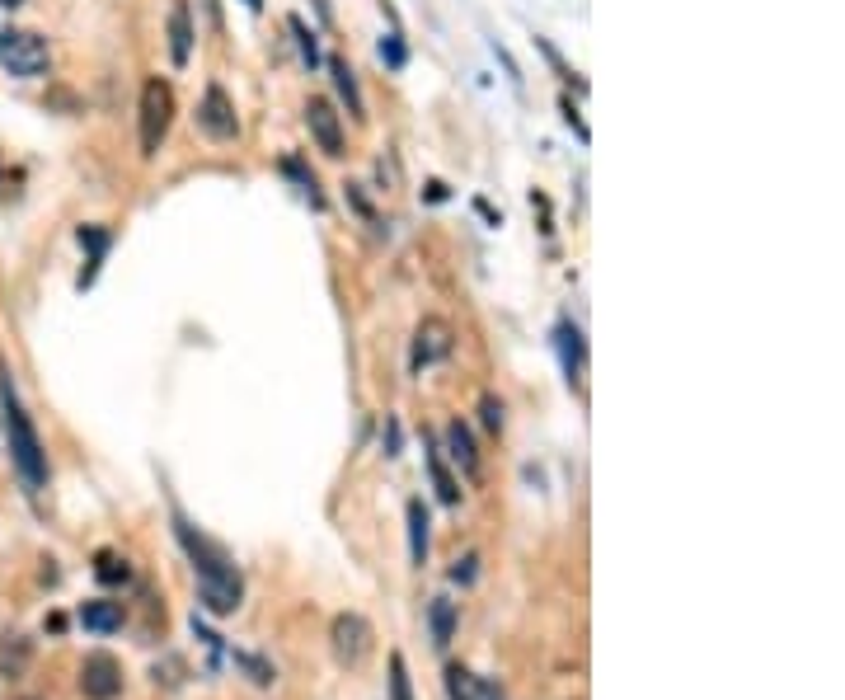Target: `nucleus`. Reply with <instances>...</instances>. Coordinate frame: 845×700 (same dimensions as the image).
I'll use <instances>...</instances> for the list:
<instances>
[{
    "label": "nucleus",
    "mask_w": 845,
    "mask_h": 700,
    "mask_svg": "<svg viewBox=\"0 0 845 700\" xmlns=\"http://www.w3.org/2000/svg\"><path fill=\"white\" fill-rule=\"evenodd\" d=\"M174 536H179V545L188 550V560H193V569H198L202 607L216 611V616H231V611L240 607V592H245L240 588V569L231 564V555H226L212 536H202L193 522H184V517H174Z\"/></svg>",
    "instance_id": "nucleus-1"
},
{
    "label": "nucleus",
    "mask_w": 845,
    "mask_h": 700,
    "mask_svg": "<svg viewBox=\"0 0 845 700\" xmlns=\"http://www.w3.org/2000/svg\"><path fill=\"white\" fill-rule=\"evenodd\" d=\"M0 405H5V437H10V456H15L19 475H24L29 489H43L47 484V452H43V442H38L33 419L15 400V381H10V372H0Z\"/></svg>",
    "instance_id": "nucleus-2"
},
{
    "label": "nucleus",
    "mask_w": 845,
    "mask_h": 700,
    "mask_svg": "<svg viewBox=\"0 0 845 700\" xmlns=\"http://www.w3.org/2000/svg\"><path fill=\"white\" fill-rule=\"evenodd\" d=\"M137 123H141V156L146 160L160 156V146H165V137H169V123H174V90H169V80L151 76L141 85Z\"/></svg>",
    "instance_id": "nucleus-3"
},
{
    "label": "nucleus",
    "mask_w": 845,
    "mask_h": 700,
    "mask_svg": "<svg viewBox=\"0 0 845 700\" xmlns=\"http://www.w3.org/2000/svg\"><path fill=\"white\" fill-rule=\"evenodd\" d=\"M0 66L19 80H33L52 66V47H47L43 33L33 29H5L0 33Z\"/></svg>",
    "instance_id": "nucleus-4"
},
{
    "label": "nucleus",
    "mask_w": 845,
    "mask_h": 700,
    "mask_svg": "<svg viewBox=\"0 0 845 700\" xmlns=\"http://www.w3.org/2000/svg\"><path fill=\"white\" fill-rule=\"evenodd\" d=\"M371 625L367 616H357V611H343V616H334V625H329V644H334V658L338 663H348V668H362L371 658Z\"/></svg>",
    "instance_id": "nucleus-5"
},
{
    "label": "nucleus",
    "mask_w": 845,
    "mask_h": 700,
    "mask_svg": "<svg viewBox=\"0 0 845 700\" xmlns=\"http://www.w3.org/2000/svg\"><path fill=\"white\" fill-rule=\"evenodd\" d=\"M451 348H456V334L446 325L442 315H423L414 329V348H409V372H423V367H437L442 358H451Z\"/></svg>",
    "instance_id": "nucleus-6"
},
{
    "label": "nucleus",
    "mask_w": 845,
    "mask_h": 700,
    "mask_svg": "<svg viewBox=\"0 0 845 700\" xmlns=\"http://www.w3.org/2000/svg\"><path fill=\"white\" fill-rule=\"evenodd\" d=\"M198 127H202V132H207L212 141H221V146L240 137V118H235V99L226 94V85H216V80H212V85L202 90Z\"/></svg>",
    "instance_id": "nucleus-7"
},
{
    "label": "nucleus",
    "mask_w": 845,
    "mask_h": 700,
    "mask_svg": "<svg viewBox=\"0 0 845 700\" xmlns=\"http://www.w3.org/2000/svg\"><path fill=\"white\" fill-rule=\"evenodd\" d=\"M306 127H310V137H315V146H320L329 160H338L343 156V113L329 104V99H306Z\"/></svg>",
    "instance_id": "nucleus-8"
},
{
    "label": "nucleus",
    "mask_w": 845,
    "mask_h": 700,
    "mask_svg": "<svg viewBox=\"0 0 845 700\" xmlns=\"http://www.w3.org/2000/svg\"><path fill=\"white\" fill-rule=\"evenodd\" d=\"M80 691L90 700H113L123 691V668L113 654H90L80 663Z\"/></svg>",
    "instance_id": "nucleus-9"
},
{
    "label": "nucleus",
    "mask_w": 845,
    "mask_h": 700,
    "mask_svg": "<svg viewBox=\"0 0 845 700\" xmlns=\"http://www.w3.org/2000/svg\"><path fill=\"white\" fill-rule=\"evenodd\" d=\"M446 696L451 700H507L503 696V686L498 682H489V677H479V672H470V668H446Z\"/></svg>",
    "instance_id": "nucleus-10"
},
{
    "label": "nucleus",
    "mask_w": 845,
    "mask_h": 700,
    "mask_svg": "<svg viewBox=\"0 0 845 700\" xmlns=\"http://www.w3.org/2000/svg\"><path fill=\"white\" fill-rule=\"evenodd\" d=\"M446 456L461 466L465 480H479V475H484V461H479V452H475V437H470V428H465L461 419L446 423Z\"/></svg>",
    "instance_id": "nucleus-11"
},
{
    "label": "nucleus",
    "mask_w": 845,
    "mask_h": 700,
    "mask_svg": "<svg viewBox=\"0 0 845 700\" xmlns=\"http://www.w3.org/2000/svg\"><path fill=\"white\" fill-rule=\"evenodd\" d=\"M193 10H188V0H174L169 5V62L174 66H188L193 57Z\"/></svg>",
    "instance_id": "nucleus-12"
},
{
    "label": "nucleus",
    "mask_w": 845,
    "mask_h": 700,
    "mask_svg": "<svg viewBox=\"0 0 845 700\" xmlns=\"http://www.w3.org/2000/svg\"><path fill=\"white\" fill-rule=\"evenodd\" d=\"M554 343H559V358H564V376H569V381H578V376H583V358H587L583 329L573 325V320H559V329H554Z\"/></svg>",
    "instance_id": "nucleus-13"
},
{
    "label": "nucleus",
    "mask_w": 845,
    "mask_h": 700,
    "mask_svg": "<svg viewBox=\"0 0 845 700\" xmlns=\"http://www.w3.org/2000/svg\"><path fill=\"white\" fill-rule=\"evenodd\" d=\"M33 663V644L24 635H5L0 639V677L5 682H19Z\"/></svg>",
    "instance_id": "nucleus-14"
},
{
    "label": "nucleus",
    "mask_w": 845,
    "mask_h": 700,
    "mask_svg": "<svg viewBox=\"0 0 845 700\" xmlns=\"http://www.w3.org/2000/svg\"><path fill=\"white\" fill-rule=\"evenodd\" d=\"M329 76H334V90H338V99L348 104V113H353L357 123L367 118V104H362V90H357V76H353V66L343 62V57H334L329 62Z\"/></svg>",
    "instance_id": "nucleus-15"
},
{
    "label": "nucleus",
    "mask_w": 845,
    "mask_h": 700,
    "mask_svg": "<svg viewBox=\"0 0 845 700\" xmlns=\"http://www.w3.org/2000/svg\"><path fill=\"white\" fill-rule=\"evenodd\" d=\"M404 517H409V560L423 564L428 560V508H423V498H409Z\"/></svg>",
    "instance_id": "nucleus-16"
},
{
    "label": "nucleus",
    "mask_w": 845,
    "mask_h": 700,
    "mask_svg": "<svg viewBox=\"0 0 845 700\" xmlns=\"http://www.w3.org/2000/svg\"><path fill=\"white\" fill-rule=\"evenodd\" d=\"M80 625L94 630V635L123 630V607H118V602H85V607H80Z\"/></svg>",
    "instance_id": "nucleus-17"
},
{
    "label": "nucleus",
    "mask_w": 845,
    "mask_h": 700,
    "mask_svg": "<svg viewBox=\"0 0 845 700\" xmlns=\"http://www.w3.org/2000/svg\"><path fill=\"white\" fill-rule=\"evenodd\" d=\"M428 475H432V484H437V498H442L446 508H456V503H461V480L446 470L442 452H437L432 442H428Z\"/></svg>",
    "instance_id": "nucleus-18"
},
{
    "label": "nucleus",
    "mask_w": 845,
    "mask_h": 700,
    "mask_svg": "<svg viewBox=\"0 0 845 700\" xmlns=\"http://www.w3.org/2000/svg\"><path fill=\"white\" fill-rule=\"evenodd\" d=\"M428 621H432V644L446 649L451 635H456V607H451L446 597H432V602H428Z\"/></svg>",
    "instance_id": "nucleus-19"
},
{
    "label": "nucleus",
    "mask_w": 845,
    "mask_h": 700,
    "mask_svg": "<svg viewBox=\"0 0 845 700\" xmlns=\"http://www.w3.org/2000/svg\"><path fill=\"white\" fill-rule=\"evenodd\" d=\"M80 245L90 249V273L80 278V287H85V282H94V273H99V264H104L108 245H113V231H104V226H80Z\"/></svg>",
    "instance_id": "nucleus-20"
},
{
    "label": "nucleus",
    "mask_w": 845,
    "mask_h": 700,
    "mask_svg": "<svg viewBox=\"0 0 845 700\" xmlns=\"http://www.w3.org/2000/svg\"><path fill=\"white\" fill-rule=\"evenodd\" d=\"M287 29L296 33V47H301V62H306L310 71H315V66H320V43H315V29H306V19H301V15L287 19Z\"/></svg>",
    "instance_id": "nucleus-21"
},
{
    "label": "nucleus",
    "mask_w": 845,
    "mask_h": 700,
    "mask_svg": "<svg viewBox=\"0 0 845 700\" xmlns=\"http://www.w3.org/2000/svg\"><path fill=\"white\" fill-rule=\"evenodd\" d=\"M282 174H292L296 184H301V193H306V198H310V203H315V207L324 203V198H320V184H315V174H310V170H306V165H301V160H296V156H287V160H282Z\"/></svg>",
    "instance_id": "nucleus-22"
},
{
    "label": "nucleus",
    "mask_w": 845,
    "mask_h": 700,
    "mask_svg": "<svg viewBox=\"0 0 845 700\" xmlns=\"http://www.w3.org/2000/svg\"><path fill=\"white\" fill-rule=\"evenodd\" d=\"M390 700H414V686H409V668H404L400 654H390Z\"/></svg>",
    "instance_id": "nucleus-23"
},
{
    "label": "nucleus",
    "mask_w": 845,
    "mask_h": 700,
    "mask_svg": "<svg viewBox=\"0 0 845 700\" xmlns=\"http://www.w3.org/2000/svg\"><path fill=\"white\" fill-rule=\"evenodd\" d=\"M479 414H484V428H489V433H503V400H498V395H484V400H479Z\"/></svg>",
    "instance_id": "nucleus-24"
},
{
    "label": "nucleus",
    "mask_w": 845,
    "mask_h": 700,
    "mask_svg": "<svg viewBox=\"0 0 845 700\" xmlns=\"http://www.w3.org/2000/svg\"><path fill=\"white\" fill-rule=\"evenodd\" d=\"M381 57H385V62H390V66H395V71H400V66L409 62V52H404L400 33H390V38H385V43H381Z\"/></svg>",
    "instance_id": "nucleus-25"
},
{
    "label": "nucleus",
    "mask_w": 845,
    "mask_h": 700,
    "mask_svg": "<svg viewBox=\"0 0 845 700\" xmlns=\"http://www.w3.org/2000/svg\"><path fill=\"white\" fill-rule=\"evenodd\" d=\"M235 663H245V668L254 672V682H259V686H268V682H273V668H268V663H259V658H245V654H235Z\"/></svg>",
    "instance_id": "nucleus-26"
},
{
    "label": "nucleus",
    "mask_w": 845,
    "mask_h": 700,
    "mask_svg": "<svg viewBox=\"0 0 845 700\" xmlns=\"http://www.w3.org/2000/svg\"><path fill=\"white\" fill-rule=\"evenodd\" d=\"M99 564H104V569H99V578H108V583H118V578H123V583H127V574H132L127 564H123V569H118V560H108V555H104V560H99Z\"/></svg>",
    "instance_id": "nucleus-27"
},
{
    "label": "nucleus",
    "mask_w": 845,
    "mask_h": 700,
    "mask_svg": "<svg viewBox=\"0 0 845 700\" xmlns=\"http://www.w3.org/2000/svg\"><path fill=\"white\" fill-rule=\"evenodd\" d=\"M451 578H456V583H470V578H475V555H465V560L451 569Z\"/></svg>",
    "instance_id": "nucleus-28"
},
{
    "label": "nucleus",
    "mask_w": 845,
    "mask_h": 700,
    "mask_svg": "<svg viewBox=\"0 0 845 700\" xmlns=\"http://www.w3.org/2000/svg\"><path fill=\"white\" fill-rule=\"evenodd\" d=\"M385 456H400V423L390 419V433H385Z\"/></svg>",
    "instance_id": "nucleus-29"
},
{
    "label": "nucleus",
    "mask_w": 845,
    "mask_h": 700,
    "mask_svg": "<svg viewBox=\"0 0 845 700\" xmlns=\"http://www.w3.org/2000/svg\"><path fill=\"white\" fill-rule=\"evenodd\" d=\"M564 118H569V127H573V132H578V137L587 141V127H583V118L573 113V104H569V99H564Z\"/></svg>",
    "instance_id": "nucleus-30"
},
{
    "label": "nucleus",
    "mask_w": 845,
    "mask_h": 700,
    "mask_svg": "<svg viewBox=\"0 0 845 700\" xmlns=\"http://www.w3.org/2000/svg\"><path fill=\"white\" fill-rule=\"evenodd\" d=\"M0 5H5V10H15V5H24V0H0Z\"/></svg>",
    "instance_id": "nucleus-31"
},
{
    "label": "nucleus",
    "mask_w": 845,
    "mask_h": 700,
    "mask_svg": "<svg viewBox=\"0 0 845 700\" xmlns=\"http://www.w3.org/2000/svg\"><path fill=\"white\" fill-rule=\"evenodd\" d=\"M245 5H249V10H259V5H263V0H245Z\"/></svg>",
    "instance_id": "nucleus-32"
}]
</instances>
